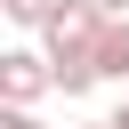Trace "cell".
Returning <instances> with one entry per match:
<instances>
[{
  "label": "cell",
  "mask_w": 129,
  "mask_h": 129,
  "mask_svg": "<svg viewBox=\"0 0 129 129\" xmlns=\"http://www.w3.org/2000/svg\"><path fill=\"white\" fill-rule=\"evenodd\" d=\"M97 40H105V8H97V0H56V16L40 24V48H48L64 97H89V89L105 81V73H97Z\"/></svg>",
  "instance_id": "obj_1"
},
{
  "label": "cell",
  "mask_w": 129,
  "mask_h": 129,
  "mask_svg": "<svg viewBox=\"0 0 129 129\" xmlns=\"http://www.w3.org/2000/svg\"><path fill=\"white\" fill-rule=\"evenodd\" d=\"M48 89H56L48 48H8V56H0V97H8V105H40Z\"/></svg>",
  "instance_id": "obj_2"
},
{
  "label": "cell",
  "mask_w": 129,
  "mask_h": 129,
  "mask_svg": "<svg viewBox=\"0 0 129 129\" xmlns=\"http://www.w3.org/2000/svg\"><path fill=\"white\" fill-rule=\"evenodd\" d=\"M97 73H105V81H129V16H105V40H97Z\"/></svg>",
  "instance_id": "obj_3"
},
{
  "label": "cell",
  "mask_w": 129,
  "mask_h": 129,
  "mask_svg": "<svg viewBox=\"0 0 129 129\" xmlns=\"http://www.w3.org/2000/svg\"><path fill=\"white\" fill-rule=\"evenodd\" d=\"M0 16H8V24H48L56 0H0Z\"/></svg>",
  "instance_id": "obj_4"
},
{
  "label": "cell",
  "mask_w": 129,
  "mask_h": 129,
  "mask_svg": "<svg viewBox=\"0 0 129 129\" xmlns=\"http://www.w3.org/2000/svg\"><path fill=\"white\" fill-rule=\"evenodd\" d=\"M0 129H40V121H32V105H8V121H0Z\"/></svg>",
  "instance_id": "obj_5"
},
{
  "label": "cell",
  "mask_w": 129,
  "mask_h": 129,
  "mask_svg": "<svg viewBox=\"0 0 129 129\" xmlns=\"http://www.w3.org/2000/svg\"><path fill=\"white\" fill-rule=\"evenodd\" d=\"M105 129H129V105H121V113H105Z\"/></svg>",
  "instance_id": "obj_6"
},
{
  "label": "cell",
  "mask_w": 129,
  "mask_h": 129,
  "mask_svg": "<svg viewBox=\"0 0 129 129\" xmlns=\"http://www.w3.org/2000/svg\"><path fill=\"white\" fill-rule=\"evenodd\" d=\"M97 8H105V16H129V0H97Z\"/></svg>",
  "instance_id": "obj_7"
},
{
  "label": "cell",
  "mask_w": 129,
  "mask_h": 129,
  "mask_svg": "<svg viewBox=\"0 0 129 129\" xmlns=\"http://www.w3.org/2000/svg\"><path fill=\"white\" fill-rule=\"evenodd\" d=\"M81 129H105V121H81Z\"/></svg>",
  "instance_id": "obj_8"
}]
</instances>
